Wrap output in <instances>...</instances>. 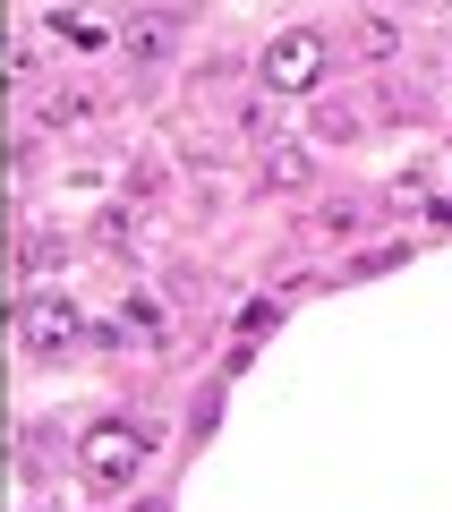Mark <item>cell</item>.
<instances>
[{
	"label": "cell",
	"mask_w": 452,
	"mask_h": 512,
	"mask_svg": "<svg viewBox=\"0 0 452 512\" xmlns=\"http://www.w3.org/2000/svg\"><path fill=\"white\" fill-rule=\"evenodd\" d=\"M154 461V427H137L128 410H103V419L77 427V478H86L94 495H120L137 487V470Z\"/></svg>",
	"instance_id": "1"
},
{
	"label": "cell",
	"mask_w": 452,
	"mask_h": 512,
	"mask_svg": "<svg viewBox=\"0 0 452 512\" xmlns=\"http://www.w3.org/2000/svg\"><path fill=\"white\" fill-rule=\"evenodd\" d=\"M333 77V35L325 26H282V35H265V52H256V86L273 94V103H299V94H316Z\"/></svg>",
	"instance_id": "2"
},
{
	"label": "cell",
	"mask_w": 452,
	"mask_h": 512,
	"mask_svg": "<svg viewBox=\"0 0 452 512\" xmlns=\"http://www.w3.org/2000/svg\"><path fill=\"white\" fill-rule=\"evenodd\" d=\"M120 52H128V69H171L180 60V9L137 0V18L120 26Z\"/></svg>",
	"instance_id": "3"
},
{
	"label": "cell",
	"mask_w": 452,
	"mask_h": 512,
	"mask_svg": "<svg viewBox=\"0 0 452 512\" xmlns=\"http://www.w3.org/2000/svg\"><path fill=\"white\" fill-rule=\"evenodd\" d=\"M18 333H26V350H69L77 333H86V316H77V299L69 291H26V308H18Z\"/></svg>",
	"instance_id": "4"
},
{
	"label": "cell",
	"mask_w": 452,
	"mask_h": 512,
	"mask_svg": "<svg viewBox=\"0 0 452 512\" xmlns=\"http://www.w3.org/2000/svg\"><path fill=\"white\" fill-rule=\"evenodd\" d=\"M256 180H265V188H308V180H316V163H308V146L273 137V146L256 154Z\"/></svg>",
	"instance_id": "5"
},
{
	"label": "cell",
	"mask_w": 452,
	"mask_h": 512,
	"mask_svg": "<svg viewBox=\"0 0 452 512\" xmlns=\"http://www.w3.org/2000/svg\"><path fill=\"white\" fill-rule=\"evenodd\" d=\"M94 111H103V94H94V86H77V77H60V86L43 94V120H52V128H86Z\"/></svg>",
	"instance_id": "6"
},
{
	"label": "cell",
	"mask_w": 452,
	"mask_h": 512,
	"mask_svg": "<svg viewBox=\"0 0 452 512\" xmlns=\"http://www.w3.org/2000/svg\"><path fill=\"white\" fill-rule=\"evenodd\" d=\"M163 325H171V316L154 308V299H128V308H120V333H128L137 350H163Z\"/></svg>",
	"instance_id": "7"
},
{
	"label": "cell",
	"mask_w": 452,
	"mask_h": 512,
	"mask_svg": "<svg viewBox=\"0 0 452 512\" xmlns=\"http://www.w3.org/2000/svg\"><path fill=\"white\" fill-rule=\"evenodd\" d=\"M350 43H359V60H393L401 52V26L393 18H359V35H350Z\"/></svg>",
	"instance_id": "8"
},
{
	"label": "cell",
	"mask_w": 452,
	"mask_h": 512,
	"mask_svg": "<svg viewBox=\"0 0 452 512\" xmlns=\"http://www.w3.org/2000/svg\"><path fill=\"white\" fill-rule=\"evenodd\" d=\"M350 128H359V111H342V103L316 111V137H342V146H350Z\"/></svg>",
	"instance_id": "9"
},
{
	"label": "cell",
	"mask_w": 452,
	"mask_h": 512,
	"mask_svg": "<svg viewBox=\"0 0 452 512\" xmlns=\"http://www.w3.org/2000/svg\"><path fill=\"white\" fill-rule=\"evenodd\" d=\"M401 9H410V0H401Z\"/></svg>",
	"instance_id": "10"
}]
</instances>
